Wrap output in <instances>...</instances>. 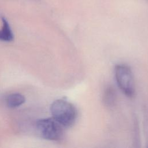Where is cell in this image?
Here are the masks:
<instances>
[{"label":"cell","mask_w":148,"mask_h":148,"mask_svg":"<svg viewBox=\"0 0 148 148\" xmlns=\"http://www.w3.org/2000/svg\"><path fill=\"white\" fill-rule=\"evenodd\" d=\"M116 92L112 87L106 88L103 95V102L106 106H112L116 100Z\"/></svg>","instance_id":"obj_6"},{"label":"cell","mask_w":148,"mask_h":148,"mask_svg":"<svg viewBox=\"0 0 148 148\" xmlns=\"http://www.w3.org/2000/svg\"><path fill=\"white\" fill-rule=\"evenodd\" d=\"M25 101V97L19 93L9 95L6 99V103L9 108H14L21 105Z\"/></svg>","instance_id":"obj_5"},{"label":"cell","mask_w":148,"mask_h":148,"mask_svg":"<svg viewBox=\"0 0 148 148\" xmlns=\"http://www.w3.org/2000/svg\"><path fill=\"white\" fill-rule=\"evenodd\" d=\"M51 114L64 128L72 127L76 122L77 112L75 105L66 99L54 101L50 106Z\"/></svg>","instance_id":"obj_1"},{"label":"cell","mask_w":148,"mask_h":148,"mask_svg":"<svg viewBox=\"0 0 148 148\" xmlns=\"http://www.w3.org/2000/svg\"><path fill=\"white\" fill-rule=\"evenodd\" d=\"M36 126L39 135L45 139L59 140L63 137L64 127L53 117L38 120Z\"/></svg>","instance_id":"obj_3"},{"label":"cell","mask_w":148,"mask_h":148,"mask_svg":"<svg viewBox=\"0 0 148 148\" xmlns=\"http://www.w3.org/2000/svg\"><path fill=\"white\" fill-rule=\"evenodd\" d=\"M114 74L117 86L121 91L129 97H133L135 85L131 68L125 64H117L114 68Z\"/></svg>","instance_id":"obj_2"},{"label":"cell","mask_w":148,"mask_h":148,"mask_svg":"<svg viewBox=\"0 0 148 148\" xmlns=\"http://www.w3.org/2000/svg\"><path fill=\"white\" fill-rule=\"evenodd\" d=\"M2 27L0 29V40L6 42H10L13 40L14 35L6 19L2 17Z\"/></svg>","instance_id":"obj_4"}]
</instances>
